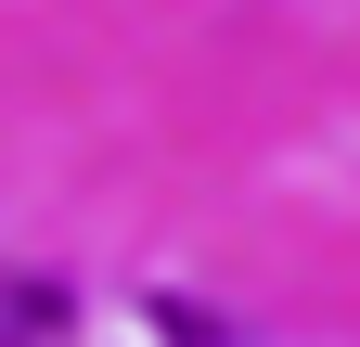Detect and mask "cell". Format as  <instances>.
Listing matches in <instances>:
<instances>
[{
    "instance_id": "obj_1",
    "label": "cell",
    "mask_w": 360,
    "mask_h": 347,
    "mask_svg": "<svg viewBox=\"0 0 360 347\" xmlns=\"http://www.w3.org/2000/svg\"><path fill=\"white\" fill-rule=\"evenodd\" d=\"M0 347H65V296L39 283V270L13 283V309H0Z\"/></svg>"
}]
</instances>
